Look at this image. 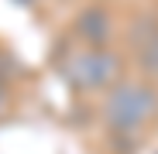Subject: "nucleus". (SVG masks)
Returning <instances> with one entry per match:
<instances>
[{"instance_id":"nucleus-3","label":"nucleus","mask_w":158,"mask_h":154,"mask_svg":"<svg viewBox=\"0 0 158 154\" xmlns=\"http://www.w3.org/2000/svg\"><path fill=\"white\" fill-rule=\"evenodd\" d=\"M79 34H83L93 48H100L103 41H107V34H110V21H107V14H103L100 7H93V10H86L83 17H79Z\"/></svg>"},{"instance_id":"nucleus-2","label":"nucleus","mask_w":158,"mask_h":154,"mask_svg":"<svg viewBox=\"0 0 158 154\" xmlns=\"http://www.w3.org/2000/svg\"><path fill=\"white\" fill-rule=\"evenodd\" d=\"M62 72H65L69 86H76V89H103V86H110L114 75H117V58L110 51L86 48V51L69 55Z\"/></svg>"},{"instance_id":"nucleus-4","label":"nucleus","mask_w":158,"mask_h":154,"mask_svg":"<svg viewBox=\"0 0 158 154\" xmlns=\"http://www.w3.org/2000/svg\"><path fill=\"white\" fill-rule=\"evenodd\" d=\"M138 45H141V65L151 75H158V28H151V34L138 38Z\"/></svg>"},{"instance_id":"nucleus-6","label":"nucleus","mask_w":158,"mask_h":154,"mask_svg":"<svg viewBox=\"0 0 158 154\" xmlns=\"http://www.w3.org/2000/svg\"><path fill=\"white\" fill-rule=\"evenodd\" d=\"M17 4H35V0H17Z\"/></svg>"},{"instance_id":"nucleus-5","label":"nucleus","mask_w":158,"mask_h":154,"mask_svg":"<svg viewBox=\"0 0 158 154\" xmlns=\"http://www.w3.org/2000/svg\"><path fill=\"white\" fill-rule=\"evenodd\" d=\"M0 110H4V89H0Z\"/></svg>"},{"instance_id":"nucleus-1","label":"nucleus","mask_w":158,"mask_h":154,"mask_svg":"<svg viewBox=\"0 0 158 154\" xmlns=\"http://www.w3.org/2000/svg\"><path fill=\"white\" fill-rule=\"evenodd\" d=\"M158 99L148 86L141 82H124L107 96V106H103V120H107L110 130L117 134H134L155 116Z\"/></svg>"}]
</instances>
